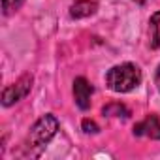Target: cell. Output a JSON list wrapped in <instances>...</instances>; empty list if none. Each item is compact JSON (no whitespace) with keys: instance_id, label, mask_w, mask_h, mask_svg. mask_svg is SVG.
<instances>
[{"instance_id":"cell-1","label":"cell","mask_w":160,"mask_h":160,"mask_svg":"<svg viewBox=\"0 0 160 160\" xmlns=\"http://www.w3.org/2000/svg\"><path fill=\"white\" fill-rule=\"evenodd\" d=\"M58 130V121L53 115H43L34 122V126L28 132V138L25 141V154L28 156H38L42 149L53 139V136Z\"/></svg>"},{"instance_id":"cell-2","label":"cell","mask_w":160,"mask_h":160,"mask_svg":"<svg viewBox=\"0 0 160 160\" xmlns=\"http://www.w3.org/2000/svg\"><path fill=\"white\" fill-rule=\"evenodd\" d=\"M141 83V70L136 64H117L106 73V85L113 92H130Z\"/></svg>"},{"instance_id":"cell-3","label":"cell","mask_w":160,"mask_h":160,"mask_svg":"<svg viewBox=\"0 0 160 160\" xmlns=\"http://www.w3.org/2000/svg\"><path fill=\"white\" fill-rule=\"evenodd\" d=\"M30 89H32V75L27 73V75L19 77L13 85L6 87V89L2 91V104H4L6 108H8V106H13L15 102L23 100V98L30 92Z\"/></svg>"},{"instance_id":"cell-4","label":"cell","mask_w":160,"mask_h":160,"mask_svg":"<svg viewBox=\"0 0 160 160\" xmlns=\"http://www.w3.org/2000/svg\"><path fill=\"white\" fill-rule=\"evenodd\" d=\"M92 85L87 81L85 77H77L73 81V98H75V104L79 109H89L91 108V98H92Z\"/></svg>"},{"instance_id":"cell-5","label":"cell","mask_w":160,"mask_h":160,"mask_svg":"<svg viewBox=\"0 0 160 160\" xmlns=\"http://www.w3.org/2000/svg\"><path fill=\"white\" fill-rule=\"evenodd\" d=\"M134 136H145L151 139H160V121L156 115H147L141 122L134 126Z\"/></svg>"},{"instance_id":"cell-6","label":"cell","mask_w":160,"mask_h":160,"mask_svg":"<svg viewBox=\"0 0 160 160\" xmlns=\"http://www.w3.org/2000/svg\"><path fill=\"white\" fill-rule=\"evenodd\" d=\"M96 10H98V4L94 0H77L70 6V15L73 19H85L96 13Z\"/></svg>"},{"instance_id":"cell-7","label":"cell","mask_w":160,"mask_h":160,"mask_svg":"<svg viewBox=\"0 0 160 160\" xmlns=\"http://www.w3.org/2000/svg\"><path fill=\"white\" fill-rule=\"evenodd\" d=\"M149 45L152 49H160V12L152 13L149 21Z\"/></svg>"},{"instance_id":"cell-8","label":"cell","mask_w":160,"mask_h":160,"mask_svg":"<svg viewBox=\"0 0 160 160\" xmlns=\"http://www.w3.org/2000/svg\"><path fill=\"white\" fill-rule=\"evenodd\" d=\"M102 113H104V115H108V117H124V119L130 115V111H128L122 104H119V102L106 106V108L102 109Z\"/></svg>"},{"instance_id":"cell-9","label":"cell","mask_w":160,"mask_h":160,"mask_svg":"<svg viewBox=\"0 0 160 160\" xmlns=\"http://www.w3.org/2000/svg\"><path fill=\"white\" fill-rule=\"evenodd\" d=\"M23 2H25V0H2V10H4L6 15H10V13L17 12Z\"/></svg>"},{"instance_id":"cell-10","label":"cell","mask_w":160,"mask_h":160,"mask_svg":"<svg viewBox=\"0 0 160 160\" xmlns=\"http://www.w3.org/2000/svg\"><path fill=\"white\" fill-rule=\"evenodd\" d=\"M83 130H85L87 134H96V132H98V124H96L94 121L85 119V121H83Z\"/></svg>"},{"instance_id":"cell-11","label":"cell","mask_w":160,"mask_h":160,"mask_svg":"<svg viewBox=\"0 0 160 160\" xmlns=\"http://www.w3.org/2000/svg\"><path fill=\"white\" fill-rule=\"evenodd\" d=\"M154 83H156V89L160 91V66L156 68V73H154Z\"/></svg>"},{"instance_id":"cell-12","label":"cell","mask_w":160,"mask_h":160,"mask_svg":"<svg viewBox=\"0 0 160 160\" xmlns=\"http://www.w3.org/2000/svg\"><path fill=\"white\" fill-rule=\"evenodd\" d=\"M134 2H138V4H147L149 0H134Z\"/></svg>"}]
</instances>
